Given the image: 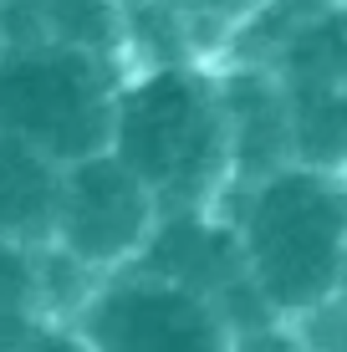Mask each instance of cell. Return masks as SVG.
<instances>
[{
    "instance_id": "cell-11",
    "label": "cell",
    "mask_w": 347,
    "mask_h": 352,
    "mask_svg": "<svg viewBox=\"0 0 347 352\" xmlns=\"http://www.w3.org/2000/svg\"><path fill=\"white\" fill-rule=\"evenodd\" d=\"M317 352H347V296L332 301L327 311H317L312 322H302Z\"/></svg>"
},
{
    "instance_id": "cell-9",
    "label": "cell",
    "mask_w": 347,
    "mask_h": 352,
    "mask_svg": "<svg viewBox=\"0 0 347 352\" xmlns=\"http://www.w3.org/2000/svg\"><path fill=\"white\" fill-rule=\"evenodd\" d=\"M159 6H169L174 16L184 21L189 36H194V46H199V56L214 67L225 56V46L235 41V31H240L266 0H159Z\"/></svg>"
},
{
    "instance_id": "cell-13",
    "label": "cell",
    "mask_w": 347,
    "mask_h": 352,
    "mask_svg": "<svg viewBox=\"0 0 347 352\" xmlns=\"http://www.w3.org/2000/svg\"><path fill=\"white\" fill-rule=\"evenodd\" d=\"M342 179H347V164H342Z\"/></svg>"
},
{
    "instance_id": "cell-6",
    "label": "cell",
    "mask_w": 347,
    "mask_h": 352,
    "mask_svg": "<svg viewBox=\"0 0 347 352\" xmlns=\"http://www.w3.org/2000/svg\"><path fill=\"white\" fill-rule=\"evenodd\" d=\"M225 113H230V148H235V189L296 164V128L286 87L271 67L220 62Z\"/></svg>"
},
{
    "instance_id": "cell-1",
    "label": "cell",
    "mask_w": 347,
    "mask_h": 352,
    "mask_svg": "<svg viewBox=\"0 0 347 352\" xmlns=\"http://www.w3.org/2000/svg\"><path fill=\"white\" fill-rule=\"evenodd\" d=\"M245 250V271L276 317L312 322L347 296V179L342 168L286 164L230 189L220 204Z\"/></svg>"
},
{
    "instance_id": "cell-10",
    "label": "cell",
    "mask_w": 347,
    "mask_h": 352,
    "mask_svg": "<svg viewBox=\"0 0 347 352\" xmlns=\"http://www.w3.org/2000/svg\"><path fill=\"white\" fill-rule=\"evenodd\" d=\"M230 352H317V347H312V337H306L302 322L271 311V317H256V322L235 327V347Z\"/></svg>"
},
{
    "instance_id": "cell-8",
    "label": "cell",
    "mask_w": 347,
    "mask_h": 352,
    "mask_svg": "<svg viewBox=\"0 0 347 352\" xmlns=\"http://www.w3.org/2000/svg\"><path fill=\"white\" fill-rule=\"evenodd\" d=\"M67 164L41 153L36 143L0 133V240L10 245H52L62 210Z\"/></svg>"
},
{
    "instance_id": "cell-7",
    "label": "cell",
    "mask_w": 347,
    "mask_h": 352,
    "mask_svg": "<svg viewBox=\"0 0 347 352\" xmlns=\"http://www.w3.org/2000/svg\"><path fill=\"white\" fill-rule=\"evenodd\" d=\"M0 36H5V52L77 46V52L128 62L123 0H0Z\"/></svg>"
},
{
    "instance_id": "cell-2",
    "label": "cell",
    "mask_w": 347,
    "mask_h": 352,
    "mask_svg": "<svg viewBox=\"0 0 347 352\" xmlns=\"http://www.w3.org/2000/svg\"><path fill=\"white\" fill-rule=\"evenodd\" d=\"M113 153L153 189L164 214L220 210L225 194L235 189V148L220 67H133L117 97Z\"/></svg>"
},
{
    "instance_id": "cell-12",
    "label": "cell",
    "mask_w": 347,
    "mask_h": 352,
    "mask_svg": "<svg viewBox=\"0 0 347 352\" xmlns=\"http://www.w3.org/2000/svg\"><path fill=\"white\" fill-rule=\"evenodd\" d=\"M0 62H5V36H0Z\"/></svg>"
},
{
    "instance_id": "cell-3",
    "label": "cell",
    "mask_w": 347,
    "mask_h": 352,
    "mask_svg": "<svg viewBox=\"0 0 347 352\" xmlns=\"http://www.w3.org/2000/svg\"><path fill=\"white\" fill-rule=\"evenodd\" d=\"M128 62L77 46H26L0 62V133L36 143L56 164L113 148Z\"/></svg>"
},
{
    "instance_id": "cell-5",
    "label": "cell",
    "mask_w": 347,
    "mask_h": 352,
    "mask_svg": "<svg viewBox=\"0 0 347 352\" xmlns=\"http://www.w3.org/2000/svg\"><path fill=\"white\" fill-rule=\"evenodd\" d=\"M159 220H164V210L153 199V189L113 148H102L92 159L67 164L52 245L77 256L87 271L107 276V271L133 265L143 256V245L153 240Z\"/></svg>"
},
{
    "instance_id": "cell-4",
    "label": "cell",
    "mask_w": 347,
    "mask_h": 352,
    "mask_svg": "<svg viewBox=\"0 0 347 352\" xmlns=\"http://www.w3.org/2000/svg\"><path fill=\"white\" fill-rule=\"evenodd\" d=\"M87 352H230L235 322L205 291L153 265H117L67 322Z\"/></svg>"
}]
</instances>
